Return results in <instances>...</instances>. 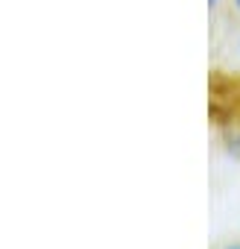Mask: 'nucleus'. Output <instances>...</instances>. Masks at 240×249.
I'll list each match as a JSON object with an SVG mask.
<instances>
[{
	"mask_svg": "<svg viewBox=\"0 0 240 249\" xmlns=\"http://www.w3.org/2000/svg\"><path fill=\"white\" fill-rule=\"evenodd\" d=\"M223 150H225L231 159L240 161V129H231V132L223 135Z\"/></svg>",
	"mask_w": 240,
	"mask_h": 249,
	"instance_id": "nucleus-1",
	"label": "nucleus"
},
{
	"mask_svg": "<svg viewBox=\"0 0 240 249\" xmlns=\"http://www.w3.org/2000/svg\"><path fill=\"white\" fill-rule=\"evenodd\" d=\"M223 249H240V240H231V243H225Z\"/></svg>",
	"mask_w": 240,
	"mask_h": 249,
	"instance_id": "nucleus-2",
	"label": "nucleus"
},
{
	"mask_svg": "<svg viewBox=\"0 0 240 249\" xmlns=\"http://www.w3.org/2000/svg\"><path fill=\"white\" fill-rule=\"evenodd\" d=\"M231 9H234V12L240 15V0H231Z\"/></svg>",
	"mask_w": 240,
	"mask_h": 249,
	"instance_id": "nucleus-3",
	"label": "nucleus"
},
{
	"mask_svg": "<svg viewBox=\"0 0 240 249\" xmlns=\"http://www.w3.org/2000/svg\"><path fill=\"white\" fill-rule=\"evenodd\" d=\"M220 3H223V0H208V6H211V9H217Z\"/></svg>",
	"mask_w": 240,
	"mask_h": 249,
	"instance_id": "nucleus-4",
	"label": "nucleus"
},
{
	"mask_svg": "<svg viewBox=\"0 0 240 249\" xmlns=\"http://www.w3.org/2000/svg\"><path fill=\"white\" fill-rule=\"evenodd\" d=\"M237 53H240V38H237Z\"/></svg>",
	"mask_w": 240,
	"mask_h": 249,
	"instance_id": "nucleus-5",
	"label": "nucleus"
}]
</instances>
